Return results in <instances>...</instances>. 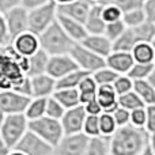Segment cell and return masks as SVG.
<instances>
[{
  "label": "cell",
  "instance_id": "cell-37",
  "mask_svg": "<svg viewBox=\"0 0 155 155\" xmlns=\"http://www.w3.org/2000/svg\"><path fill=\"white\" fill-rule=\"evenodd\" d=\"M65 107L54 98L53 95L49 97L48 98V102H46V114L48 117H52V118H56V120H61V117L64 116L65 113Z\"/></svg>",
  "mask_w": 155,
  "mask_h": 155
},
{
  "label": "cell",
  "instance_id": "cell-28",
  "mask_svg": "<svg viewBox=\"0 0 155 155\" xmlns=\"http://www.w3.org/2000/svg\"><path fill=\"white\" fill-rule=\"evenodd\" d=\"M84 155H110L109 139L104 136L90 137Z\"/></svg>",
  "mask_w": 155,
  "mask_h": 155
},
{
  "label": "cell",
  "instance_id": "cell-14",
  "mask_svg": "<svg viewBox=\"0 0 155 155\" xmlns=\"http://www.w3.org/2000/svg\"><path fill=\"white\" fill-rule=\"evenodd\" d=\"M75 70H78V65H76V63L74 61L72 56H71L70 53L54 54V56H51V59H49L46 74H49L52 78L59 80L60 78L65 76L67 74L72 72V71H75Z\"/></svg>",
  "mask_w": 155,
  "mask_h": 155
},
{
  "label": "cell",
  "instance_id": "cell-49",
  "mask_svg": "<svg viewBox=\"0 0 155 155\" xmlns=\"http://www.w3.org/2000/svg\"><path fill=\"white\" fill-rule=\"evenodd\" d=\"M8 150H10V148L7 147V144H5V142H4V139H3L2 134H0V155H5L8 153Z\"/></svg>",
  "mask_w": 155,
  "mask_h": 155
},
{
  "label": "cell",
  "instance_id": "cell-34",
  "mask_svg": "<svg viewBox=\"0 0 155 155\" xmlns=\"http://www.w3.org/2000/svg\"><path fill=\"white\" fill-rule=\"evenodd\" d=\"M153 67H154L153 63H135L132 65V68L129 70L128 75L134 80L148 79L151 71H153Z\"/></svg>",
  "mask_w": 155,
  "mask_h": 155
},
{
  "label": "cell",
  "instance_id": "cell-52",
  "mask_svg": "<svg viewBox=\"0 0 155 155\" xmlns=\"http://www.w3.org/2000/svg\"><path fill=\"white\" fill-rule=\"evenodd\" d=\"M148 82L151 83V84L155 87V64H154V67H153V71H151V74H150V76H148Z\"/></svg>",
  "mask_w": 155,
  "mask_h": 155
},
{
  "label": "cell",
  "instance_id": "cell-58",
  "mask_svg": "<svg viewBox=\"0 0 155 155\" xmlns=\"http://www.w3.org/2000/svg\"><path fill=\"white\" fill-rule=\"evenodd\" d=\"M5 48H7V46H0V54H2L3 52H4V49H5Z\"/></svg>",
  "mask_w": 155,
  "mask_h": 155
},
{
  "label": "cell",
  "instance_id": "cell-30",
  "mask_svg": "<svg viewBox=\"0 0 155 155\" xmlns=\"http://www.w3.org/2000/svg\"><path fill=\"white\" fill-rule=\"evenodd\" d=\"M123 22L127 27H137L140 25L147 22V15L143 7H137L134 10H129L127 12H123Z\"/></svg>",
  "mask_w": 155,
  "mask_h": 155
},
{
  "label": "cell",
  "instance_id": "cell-40",
  "mask_svg": "<svg viewBox=\"0 0 155 155\" xmlns=\"http://www.w3.org/2000/svg\"><path fill=\"white\" fill-rule=\"evenodd\" d=\"M146 123H147V110L146 106L137 107V109L131 112V124L139 128H144Z\"/></svg>",
  "mask_w": 155,
  "mask_h": 155
},
{
  "label": "cell",
  "instance_id": "cell-48",
  "mask_svg": "<svg viewBox=\"0 0 155 155\" xmlns=\"http://www.w3.org/2000/svg\"><path fill=\"white\" fill-rule=\"evenodd\" d=\"M48 2H51V0H22V5L27 10H33V8L40 7V5L45 4Z\"/></svg>",
  "mask_w": 155,
  "mask_h": 155
},
{
  "label": "cell",
  "instance_id": "cell-32",
  "mask_svg": "<svg viewBox=\"0 0 155 155\" xmlns=\"http://www.w3.org/2000/svg\"><path fill=\"white\" fill-rule=\"evenodd\" d=\"M118 106L125 107L127 110L132 112V110L137 109V107H143V106H146V105L143 104V101L137 97V94L132 90V91H129V93L118 95Z\"/></svg>",
  "mask_w": 155,
  "mask_h": 155
},
{
  "label": "cell",
  "instance_id": "cell-57",
  "mask_svg": "<svg viewBox=\"0 0 155 155\" xmlns=\"http://www.w3.org/2000/svg\"><path fill=\"white\" fill-rule=\"evenodd\" d=\"M4 113L2 112V110H0V125H2V123H3V120H4Z\"/></svg>",
  "mask_w": 155,
  "mask_h": 155
},
{
  "label": "cell",
  "instance_id": "cell-16",
  "mask_svg": "<svg viewBox=\"0 0 155 155\" xmlns=\"http://www.w3.org/2000/svg\"><path fill=\"white\" fill-rule=\"evenodd\" d=\"M106 67H109L110 70L116 71L120 74H128L129 70L132 68V65L135 64V60L132 57L131 52L127 51H112V53L105 59Z\"/></svg>",
  "mask_w": 155,
  "mask_h": 155
},
{
  "label": "cell",
  "instance_id": "cell-9",
  "mask_svg": "<svg viewBox=\"0 0 155 155\" xmlns=\"http://www.w3.org/2000/svg\"><path fill=\"white\" fill-rule=\"evenodd\" d=\"M14 148L22 151L26 155H53L54 150L49 143H46L45 140L41 139L38 135H35L30 129L22 136V139Z\"/></svg>",
  "mask_w": 155,
  "mask_h": 155
},
{
  "label": "cell",
  "instance_id": "cell-51",
  "mask_svg": "<svg viewBox=\"0 0 155 155\" xmlns=\"http://www.w3.org/2000/svg\"><path fill=\"white\" fill-rule=\"evenodd\" d=\"M87 2L93 5H104V4H107V3H113L114 0H87Z\"/></svg>",
  "mask_w": 155,
  "mask_h": 155
},
{
  "label": "cell",
  "instance_id": "cell-24",
  "mask_svg": "<svg viewBox=\"0 0 155 155\" xmlns=\"http://www.w3.org/2000/svg\"><path fill=\"white\" fill-rule=\"evenodd\" d=\"M53 97L65 107V109H71L75 107L80 104V94L78 88H57L53 93Z\"/></svg>",
  "mask_w": 155,
  "mask_h": 155
},
{
  "label": "cell",
  "instance_id": "cell-12",
  "mask_svg": "<svg viewBox=\"0 0 155 155\" xmlns=\"http://www.w3.org/2000/svg\"><path fill=\"white\" fill-rule=\"evenodd\" d=\"M4 16L7 21L11 38H15L16 35L29 30V10L25 8L23 5H19V7L5 12Z\"/></svg>",
  "mask_w": 155,
  "mask_h": 155
},
{
  "label": "cell",
  "instance_id": "cell-47",
  "mask_svg": "<svg viewBox=\"0 0 155 155\" xmlns=\"http://www.w3.org/2000/svg\"><path fill=\"white\" fill-rule=\"evenodd\" d=\"M143 8H144L146 15H147V21L155 23V0H147L143 4Z\"/></svg>",
  "mask_w": 155,
  "mask_h": 155
},
{
  "label": "cell",
  "instance_id": "cell-46",
  "mask_svg": "<svg viewBox=\"0 0 155 155\" xmlns=\"http://www.w3.org/2000/svg\"><path fill=\"white\" fill-rule=\"evenodd\" d=\"M19 5H22V0H0V12L5 14Z\"/></svg>",
  "mask_w": 155,
  "mask_h": 155
},
{
  "label": "cell",
  "instance_id": "cell-15",
  "mask_svg": "<svg viewBox=\"0 0 155 155\" xmlns=\"http://www.w3.org/2000/svg\"><path fill=\"white\" fill-rule=\"evenodd\" d=\"M30 82H31V97L49 98L56 91V79L46 72L30 76Z\"/></svg>",
  "mask_w": 155,
  "mask_h": 155
},
{
  "label": "cell",
  "instance_id": "cell-31",
  "mask_svg": "<svg viewBox=\"0 0 155 155\" xmlns=\"http://www.w3.org/2000/svg\"><path fill=\"white\" fill-rule=\"evenodd\" d=\"M99 117V129H101V136L109 139L116 131H117L118 125L116 124V120L113 117L112 113L104 112L98 116Z\"/></svg>",
  "mask_w": 155,
  "mask_h": 155
},
{
  "label": "cell",
  "instance_id": "cell-21",
  "mask_svg": "<svg viewBox=\"0 0 155 155\" xmlns=\"http://www.w3.org/2000/svg\"><path fill=\"white\" fill-rule=\"evenodd\" d=\"M51 54L44 49L37 51L34 54L27 57V76H35L40 74H45L48 70Z\"/></svg>",
  "mask_w": 155,
  "mask_h": 155
},
{
  "label": "cell",
  "instance_id": "cell-55",
  "mask_svg": "<svg viewBox=\"0 0 155 155\" xmlns=\"http://www.w3.org/2000/svg\"><path fill=\"white\" fill-rule=\"evenodd\" d=\"M142 155H154V154H153V151L150 150V147H147V148H146V151Z\"/></svg>",
  "mask_w": 155,
  "mask_h": 155
},
{
  "label": "cell",
  "instance_id": "cell-26",
  "mask_svg": "<svg viewBox=\"0 0 155 155\" xmlns=\"http://www.w3.org/2000/svg\"><path fill=\"white\" fill-rule=\"evenodd\" d=\"M46 102H48V98H41V97L30 98L29 105L25 110V116L29 118V121L37 120L46 114Z\"/></svg>",
  "mask_w": 155,
  "mask_h": 155
},
{
  "label": "cell",
  "instance_id": "cell-17",
  "mask_svg": "<svg viewBox=\"0 0 155 155\" xmlns=\"http://www.w3.org/2000/svg\"><path fill=\"white\" fill-rule=\"evenodd\" d=\"M57 22L60 23V26L64 29V31L68 34V37L74 41V42H82L84 40V37L88 34L87 30L84 27V23L80 21L67 16L64 14H60L57 15Z\"/></svg>",
  "mask_w": 155,
  "mask_h": 155
},
{
  "label": "cell",
  "instance_id": "cell-22",
  "mask_svg": "<svg viewBox=\"0 0 155 155\" xmlns=\"http://www.w3.org/2000/svg\"><path fill=\"white\" fill-rule=\"evenodd\" d=\"M84 27L88 34H104L106 22L102 16V5H93L84 21Z\"/></svg>",
  "mask_w": 155,
  "mask_h": 155
},
{
  "label": "cell",
  "instance_id": "cell-2",
  "mask_svg": "<svg viewBox=\"0 0 155 155\" xmlns=\"http://www.w3.org/2000/svg\"><path fill=\"white\" fill-rule=\"evenodd\" d=\"M74 44L75 42L68 37V34L64 31V29L60 26V23L57 21L40 34L41 49H44L51 56L70 53Z\"/></svg>",
  "mask_w": 155,
  "mask_h": 155
},
{
  "label": "cell",
  "instance_id": "cell-27",
  "mask_svg": "<svg viewBox=\"0 0 155 155\" xmlns=\"http://www.w3.org/2000/svg\"><path fill=\"white\" fill-rule=\"evenodd\" d=\"M132 57L135 63H153L154 64V51L151 42H139L132 48Z\"/></svg>",
  "mask_w": 155,
  "mask_h": 155
},
{
  "label": "cell",
  "instance_id": "cell-39",
  "mask_svg": "<svg viewBox=\"0 0 155 155\" xmlns=\"http://www.w3.org/2000/svg\"><path fill=\"white\" fill-rule=\"evenodd\" d=\"M102 16H104L105 22H116L123 19V11L114 4V3H107V4L102 5Z\"/></svg>",
  "mask_w": 155,
  "mask_h": 155
},
{
  "label": "cell",
  "instance_id": "cell-6",
  "mask_svg": "<svg viewBox=\"0 0 155 155\" xmlns=\"http://www.w3.org/2000/svg\"><path fill=\"white\" fill-rule=\"evenodd\" d=\"M57 15H59V8L52 0L40 7L29 10V30L40 35L44 30H46L52 23L57 21Z\"/></svg>",
  "mask_w": 155,
  "mask_h": 155
},
{
  "label": "cell",
  "instance_id": "cell-53",
  "mask_svg": "<svg viewBox=\"0 0 155 155\" xmlns=\"http://www.w3.org/2000/svg\"><path fill=\"white\" fill-rule=\"evenodd\" d=\"M53 3H56L57 5H65V4H70V3H74L76 0H52Z\"/></svg>",
  "mask_w": 155,
  "mask_h": 155
},
{
  "label": "cell",
  "instance_id": "cell-45",
  "mask_svg": "<svg viewBox=\"0 0 155 155\" xmlns=\"http://www.w3.org/2000/svg\"><path fill=\"white\" fill-rule=\"evenodd\" d=\"M83 107H84L86 113H87L88 116H99L101 113H104V110H102L99 102L97 101V98L93 99V101H90V102H87V104H84Z\"/></svg>",
  "mask_w": 155,
  "mask_h": 155
},
{
  "label": "cell",
  "instance_id": "cell-54",
  "mask_svg": "<svg viewBox=\"0 0 155 155\" xmlns=\"http://www.w3.org/2000/svg\"><path fill=\"white\" fill-rule=\"evenodd\" d=\"M5 155H26V154H23L22 151L16 150V148H11V150H8V153Z\"/></svg>",
  "mask_w": 155,
  "mask_h": 155
},
{
  "label": "cell",
  "instance_id": "cell-43",
  "mask_svg": "<svg viewBox=\"0 0 155 155\" xmlns=\"http://www.w3.org/2000/svg\"><path fill=\"white\" fill-rule=\"evenodd\" d=\"M113 3L123 12H127V11L134 10V8H137V7H143V3L140 0H114Z\"/></svg>",
  "mask_w": 155,
  "mask_h": 155
},
{
  "label": "cell",
  "instance_id": "cell-4",
  "mask_svg": "<svg viewBox=\"0 0 155 155\" xmlns=\"http://www.w3.org/2000/svg\"><path fill=\"white\" fill-rule=\"evenodd\" d=\"M27 131H29V118L25 116V113L5 114L0 125V134L10 150L18 144V142Z\"/></svg>",
  "mask_w": 155,
  "mask_h": 155
},
{
  "label": "cell",
  "instance_id": "cell-41",
  "mask_svg": "<svg viewBox=\"0 0 155 155\" xmlns=\"http://www.w3.org/2000/svg\"><path fill=\"white\" fill-rule=\"evenodd\" d=\"M112 114H113V117H114L116 124H117L118 127H124V125L131 124V112L127 110L125 107L117 106L112 112Z\"/></svg>",
  "mask_w": 155,
  "mask_h": 155
},
{
  "label": "cell",
  "instance_id": "cell-33",
  "mask_svg": "<svg viewBox=\"0 0 155 155\" xmlns=\"http://www.w3.org/2000/svg\"><path fill=\"white\" fill-rule=\"evenodd\" d=\"M91 75H93V78L95 79V82L98 86H107V84H113V82L116 80V78H117L118 74L105 65V67L97 70L95 72H93Z\"/></svg>",
  "mask_w": 155,
  "mask_h": 155
},
{
  "label": "cell",
  "instance_id": "cell-3",
  "mask_svg": "<svg viewBox=\"0 0 155 155\" xmlns=\"http://www.w3.org/2000/svg\"><path fill=\"white\" fill-rule=\"evenodd\" d=\"M155 38V23L147 21L146 23L137 27H127V30L121 34L120 38L113 42V51H127L131 52L136 44L151 42Z\"/></svg>",
  "mask_w": 155,
  "mask_h": 155
},
{
  "label": "cell",
  "instance_id": "cell-50",
  "mask_svg": "<svg viewBox=\"0 0 155 155\" xmlns=\"http://www.w3.org/2000/svg\"><path fill=\"white\" fill-rule=\"evenodd\" d=\"M148 147L153 151V154L155 155V132L150 134V137H148Z\"/></svg>",
  "mask_w": 155,
  "mask_h": 155
},
{
  "label": "cell",
  "instance_id": "cell-19",
  "mask_svg": "<svg viewBox=\"0 0 155 155\" xmlns=\"http://www.w3.org/2000/svg\"><path fill=\"white\" fill-rule=\"evenodd\" d=\"M93 4L87 2V0H76L74 3H70V4L65 5H57L60 14H64L67 16H71V18L76 19V21H80L84 23L86 18H87L88 12H90Z\"/></svg>",
  "mask_w": 155,
  "mask_h": 155
},
{
  "label": "cell",
  "instance_id": "cell-11",
  "mask_svg": "<svg viewBox=\"0 0 155 155\" xmlns=\"http://www.w3.org/2000/svg\"><path fill=\"white\" fill-rule=\"evenodd\" d=\"M87 117L83 105H78L75 107L67 109L64 116L61 117V125L63 131L65 135H75V134H82L83 132V124Z\"/></svg>",
  "mask_w": 155,
  "mask_h": 155
},
{
  "label": "cell",
  "instance_id": "cell-25",
  "mask_svg": "<svg viewBox=\"0 0 155 155\" xmlns=\"http://www.w3.org/2000/svg\"><path fill=\"white\" fill-rule=\"evenodd\" d=\"M134 91L137 94L146 106L155 104V87L147 79L134 80Z\"/></svg>",
  "mask_w": 155,
  "mask_h": 155
},
{
  "label": "cell",
  "instance_id": "cell-36",
  "mask_svg": "<svg viewBox=\"0 0 155 155\" xmlns=\"http://www.w3.org/2000/svg\"><path fill=\"white\" fill-rule=\"evenodd\" d=\"M125 30H127L125 23L123 22V19H120V21L109 22V23H106V27H105L104 34L106 35L110 41H113V42H114L117 38L121 37V34H123Z\"/></svg>",
  "mask_w": 155,
  "mask_h": 155
},
{
  "label": "cell",
  "instance_id": "cell-5",
  "mask_svg": "<svg viewBox=\"0 0 155 155\" xmlns=\"http://www.w3.org/2000/svg\"><path fill=\"white\" fill-rule=\"evenodd\" d=\"M29 129L31 132H34L35 135H38L46 143H49L53 148L59 144L60 140L65 135L64 131H63L61 121L48 117V116L29 121Z\"/></svg>",
  "mask_w": 155,
  "mask_h": 155
},
{
  "label": "cell",
  "instance_id": "cell-10",
  "mask_svg": "<svg viewBox=\"0 0 155 155\" xmlns=\"http://www.w3.org/2000/svg\"><path fill=\"white\" fill-rule=\"evenodd\" d=\"M90 137L84 134L64 135L60 143L54 147L53 155H84Z\"/></svg>",
  "mask_w": 155,
  "mask_h": 155
},
{
  "label": "cell",
  "instance_id": "cell-38",
  "mask_svg": "<svg viewBox=\"0 0 155 155\" xmlns=\"http://www.w3.org/2000/svg\"><path fill=\"white\" fill-rule=\"evenodd\" d=\"M83 134L88 137L101 136V129H99V117L98 116H88L86 117L83 124Z\"/></svg>",
  "mask_w": 155,
  "mask_h": 155
},
{
  "label": "cell",
  "instance_id": "cell-8",
  "mask_svg": "<svg viewBox=\"0 0 155 155\" xmlns=\"http://www.w3.org/2000/svg\"><path fill=\"white\" fill-rule=\"evenodd\" d=\"M31 97H27L18 91L8 88L0 91V110L4 114H18L25 113Z\"/></svg>",
  "mask_w": 155,
  "mask_h": 155
},
{
  "label": "cell",
  "instance_id": "cell-35",
  "mask_svg": "<svg viewBox=\"0 0 155 155\" xmlns=\"http://www.w3.org/2000/svg\"><path fill=\"white\" fill-rule=\"evenodd\" d=\"M112 86L116 90L117 95H121V94L129 93L134 90V79L128 74H120V75H117Z\"/></svg>",
  "mask_w": 155,
  "mask_h": 155
},
{
  "label": "cell",
  "instance_id": "cell-44",
  "mask_svg": "<svg viewBox=\"0 0 155 155\" xmlns=\"http://www.w3.org/2000/svg\"><path fill=\"white\" fill-rule=\"evenodd\" d=\"M146 110H147V123L144 128L148 134H153L155 132V104L146 106Z\"/></svg>",
  "mask_w": 155,
  "mask_h": 155
},
{
  "label": "cell",
  "instance_id": "cell-13",
  "mask_svg": "<svg viewBox=\"0 0 155 155\" xmlns=\"http://www.w3.org/2000/svg\"><path fill=\"white\" fill-rule=\"evenodd\" d=\"M11 46H12V49L18 54H21L23 57H30L31 54H34L35 52L41 49L40 35L27 30V31L22 33V34L16 35L15 38H12Z\"/></svg>",
  "mask_w": 155,
  "mask_h": 155
},
{
  "label": "cell",
  "instance_id": "cell-23",
  "mask_svg": "<svg viewBox=\"0 0 155 155\" xmlns=\"http://www.w3.org/2000/svg\"><path fill=\"white\" fill-rule=\"evenodd\" d=\"M97 90H98V84H97L95 79L93 78L91 74H87L82 79V82L79 83V86H78V91L80 94V104L84 105L87 102L95 99Z\"/></svg>",
  "mask_w": 155,
  "mask_h": 155
},
{
  "label": "cell",
  "instance_id": "cell-18",
  "mask_svg": "<svg viewBox=\"0 0 155 155\" xmlns=\"http://www.w3.org/2000/svg\"><path fill=\"white\" fill-rule=\"evenodd\" d=\"M82 44L90 51H93L94 53L105 59L113 51V41H110L105 34H87L82 41Z\"/></svg>",
  "mask_w": 155,
  "mask_h": 155
},
{
  "label": "cell",
  "instance_id": "cell-42",
  "mask_svg": "<svg viewBox=\"0 0 155 155\" xmlns=\"http://www.w3.org/2000/svg\"><path fill=\"white\" fill-rule=\"evenodd\" d=\"M12 42L10 30L7 26V21L3 12H0V46H8Z\"/></svg>",
  "mask_w": 155,
  "mask_h": 155
},
{
  "label": "cell",
  "instance_id": "cell-1",
  "mask_svg": "<svg viewBox=\"0 0 155 155\" xmlns=\"http://www.w3.org/2000/svg\"><path fill=\"white\" fill-rule=\"evenodd\" d=\"M150 134L132 124L118 127L109 137L110 155H142L148 147Z\"/></svg>",
  "mask_w": 155,
  "mask_h": 155
},
{
  "label": "cell",
  "instance_id": "cell-20",
  "mask_svg": "<svg viewBox=\"0 0 155 155\" xmlns=\"http://www.w3.org/2000/svg\"><path fill=\"white\" fill-rule=\"evenodd\" d=\"M97 101L99 102L102 110L107 113H112L118 106V95L112 84L98 86L97 90Z\"/></svg>",
  "mask_w": 155,
  "mask_h": 155
},
{
  "label": "cell",
  "instance_id": "cell-59",
  "mask_svg": "<svg viewBox=\"0 0 155 155\" xmlns=\"http://www.w3.org/2000/svg\"><path fill=\"white\" fill-rule=\"evenodd\" d=\"M140 2H142V3H143V4H144V3H146V2H147V0H140Z\"/></svg>",
  "mask_w": 155,
  "mask_h": 155
},
{
  "label": "cell",
  "instance_id": "cell-56",
  "mask_svg": "<svg viewBox=\"0 0 155 155\" xmlns=\"http://www.w3.org/2000/svg\"><path fill=\"white\" fill-rule=\"evenodd\" d=\"M151 45H153V51H154V64H155V38L151 41Z\"/></svg>",
  "mask_w": 155,
  "mask_h": 155
},
{
  "label": "cell",
  "instance_id": "cell-29",
  "mask_svg": "<svg viewBox=\"0 0 155 155\" xmlns=\"http://www.w3.org/2000/svg\"><path fill=\"white\" fill-rule=\"evenodd\" d=\"M88 72H84L82 70H75L72 72L67 74L65 76L60 78L59 80H56V90L57 88H78L79 83L82 82V79L87 75Z\"/></svg>",
  "mask_w": 155,
  "mask_h": 155
},
{
  "label": "cell",
  "instance_id": "cell-7",
  "mask_svg": "<svg viewBox=\"0 0 155 155\" xmlns=\"http://www.w3.org/2000/svg\"><path fill=\"white\" fill-rule=\"evenodd\" d=\"M70 54L72 56L74 61L76 63L78 68L84 72L93 74L97 70L105 67V57H101L99 54L94 53L93 51H90L88 48H86L82 42H75L74 46L71 48Z\"/></svg>",
  "mask_w": 155,
  "mask_h": 155
}]
</instances>
